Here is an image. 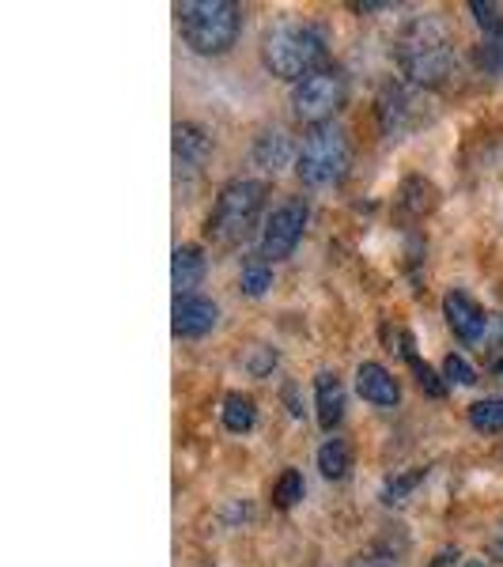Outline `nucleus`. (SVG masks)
Segmentation results:
<instances>
[{
    "label": "nucleus",
    "instance_id": "3",
    "mask_svg": "<svg viewBox=\"0 0 503 567\" xmlns=\"http://www.w3.org/2000/svg\"><path fill=\"white\" fill-rule=\"evenodd\" d=\"M243 27V12L232 0H186L178 4V31L186 45L194 53H205V58H216V53H227L239 39Z\"/></svg>",
    "mask_w": 503,
    "mask_h": 567
},
{
    "label": "nucleus",
    "instance_id": "11",
    "mask_svg": "<svg viewBox=\"0 0 503 567\" xmlns=\"http://www.w3.org/2000/svg\"><path fill=\"white\" fill-rule=\"evenodd\" d=\"M213 155V141L197 125H175V163L178 175H197Z\"/></svg>",
    "mask_w": 503,
    "mask_h": 567
},
{
    "label": "nucleus",
    "instance_id": "25",
    "mask_svg": "<svg viewBox=\"0 0 503 567\" xmlns=\"http://www.w3.org/2000/svg\"><path fill=\"white\" fill-rule=\"evenodd\" d=\"M503 349V315H489V326H484L481 337V352H496Z\"/></svg>",
    "mask_w": 503,
    "mask_h": 567
},
{
    "label": "nucleus",
    "instance_id": "14",
    "mask_svg": "<svg viewBox=\"0 0 503 567\" xmlns=\"http://www.w3.org/2000/svg\"><path fill=\"white\" fill-rule=\"evenodd\" d=\"M254 159H258V167L265 171H285L288 167V159H291V141H288V133H280V130H269V133H261L258 136V144H254Z\"/></svg>",
    "mask_w": 503,
    "mask_h": 567
},
{
    "label": "nucleus",
    "instance_id": "30",
    "mask_svg": "<svg viewBox=\"0 0 503 567\" xmlns=\"http://www.w3.org/2000/svg\"><path fill=\"white\" fill-rule=\"evenodd\" d=\"M496 371H500V374H503V360H496Z\"/></svg>",
    "mask_w": 503,
    "mask_h": 567
},
{
    "label": "nucleus",
    "instance_id": "23",
    "mask_svg": "<svg viewBox=\"0 0 503 567\" xmlns=\"http://www.w3.org/2000/svg\"><path fill=\"white\" fill-rule=\"evenodd\" d=\"M478 65L484 72H492V76H503V39L500 42L484 39V45H478Z\"/></svg>",
    "mask_w": 503,
    "mask_h": 567
},
{
    "label": "nucleus",
    "instance_id": "15",
    "mask_svg": "<svg viewBox=\"0 0 503 567\" xmlns=\"http://www.w3.org/2000/svg\"><path fill=\"white\" fill-rule=\"evenodd\" d=\"M318 470H322V477L326 481H341V477H349V470H352V451H349V443L345 439H326L322 443V451H318Z\"/></svg>",
    "mask_w": 503,
    "mask_h": 567
},
{
    "label": "nucleus",
    "instance_id": "7",
    "mask_svg": "<svg viewBox=\"0 0 503 567\" xmlns=\"http://www.w3.org/2000/svg\"><path fill=\"white\" fill-rule=\"evenodd\" d=\"M307 227V205L299 197H288L280 208H273V216L265 219L261 231V258L265 261H285L291 258V250L304 239Z\"/></svg>",
    "mask_w": 503,
    "mask_h": 567
},
{
    "label": "nucleus",
    "instance_id": "6",
    "mask_svg": "<svg viewBox=\"0 0 503 567\" xmlns=\"http://www.w3.org/2000/svg\"><path fill=\"white\" fill-rule=\"evenodd\" d=\"M345 95H349L345 72L333 65H322L291 87V110H296L299 122L310 125V130H318V125L333 122V114L345 106Z\"/></svg>",
    "mask_w": 503,
    "mask_h": 567
},
{
    "label": "nucleus",
    "instance_id": "19",
    "mask_svg": "<svg viewBox=\"0 0 503 567\" xmlns=\"http://www.w3.org/2000/svg\"><path fill=\"white\" fill-rule=\"evenodd\" d=\"M304 492H307L304 473H299V470H285V473H280V481L273 484V503H277L280 511H288V507H296V503L304 499Z\"/></svg>",
    "mask_w": 503,
    "mask_h": 567
},
{
    "label": "nucleus",
    "instance_id": "21",
    "mask_svg": "<svg viewBox=\"0 0 503 567\" xmlns=\"http://www.w3.org/2000/svg\"><path fill=\"white\" fill-rule=\"evenodd\" d=\"M424 477H428V470H413V473H401V477H390L387 484H382V503H390V507L406 503V496H409V492H413Z\"/></svg>",
    "mask_w": 503,
    "mask_h": 567
},
{
    "label": "nucleus",
    "instance_id": "5",
    "mask_svg": "<svg viewBox=\"0 0 503 567\" xmlns=\"http://www.w3.org/2000/svg\"><path fill=\"white\" fill-rule=\"evenodd\" d=\"M349 163H352V148H349L345 130H337V125H318V130H310L304 148L296 155V175L304 186L326 189L349 175Z\"/></svg>",
    "mask_w": 503,
    "mask_h": 567
},
{
    "label": "nucleus",
    "instance_id": "18",
    "mask_svg": "<svg viewBox=\"0 0 503 567\" xmlns=\"http://www.w3.org/2000/svg\"><path fill=\"white\" fill-rule=\"evenodd\" d=\"M398 341H401V355H406L409 368H413V374H417L420 390L432 393V398H443L446 386H443V382H439V374H435L432 368H428V363H420V360H417V352H413V341H409V333H398Z\"/></svg>",
    "mask_w": 503,
    "mask_h": 567
},
{
    "label": "nucleus",
    "instance_id": "16",
    "mask_svg": "<svg viewBox=\"0 0 503 567\" xmlns=\"http://www.w3.org/2000/svg\"><path fill=\"white\" fill-rule=\"evenodd\" d=\"M254 420H258V409H254V398H246V393H227L224 401V427L235 435L250 432Z\"/></svg>",
    "mask_w": 503,
    "mask_h": 567
},
{
    "label": "nucleus",
    "instance_id": "28",
    "mask_svg": "<svg viewBox=\"0 0 503 567\" xmlns=\"http://www.w3.org/2000/svg\"><path fill=\"white\" fill-rule=\"evenodd\" d=\"M454 560H459V553H454V548H443V553H439L435 560H432V567H451Z\"/></svg>",
    "mask_w": 503,
    "mask_h": 567
},
{
    "label": "nucleus",
    "instance_id": "27",
    "mask_svg": "<svg viewBox=\"0 0 503 567\" xmlns=\"http://www.w3.org/2000/svg\"><path fill=\"white\" fill-rule=\"evenodd\" d=\"M349 567H398V560L390 553H368V556H356Z\"/></svg>",
    "mask_w": 503,
    "mask_h": 567
},
{
    "label": "nucleus",
    "instance_id": "24",
    "mask_svg": "<svg viewBox=\"0 0 503 567\" xmlns=\"http://www.w3.org/2000/svg\"><path fill=\"white\" fill-rule=\"evenodd\" d=\"M443 374H446L451 382H459V386H473V382H478V371H473L470 363L462 360V355H446Z\"/></svg>",
    "mask_w": 503,
    "mask_h": 567
},
{
    "label": "nucleus",
    "instance_id": "17",
    "mask_svg": "<svg viewBox=\"0 0 503 567\" xmlns=\"http://www.w3.org/2000/svg\"><path fill=\"white\" fill-rule=\"evenodd\" d=\"M239 284H243V291L250 299H261L265 291L273 288V265L261 258V254H254V258H246L243 261V277H239Z\"/></svg>",
    "mask_w": 503,
    "mask_h": 567
},
{
    "label": "nucleus",
    "instance_id": "29",
    "mask_svg": "<svg viewBox=\"0 0 503 567\" xmlns=\"http://www.w3.org/2000/svg\"><path fill=\"white\" fill-rule=\"evenodd\" d=\"M465 567H484L481 560H470V564H465Z\"/></svg>",
    "mask_w": 503,
    "mask_h": 567
},
{
    "label": "nucleus",
    "instance_id": "4",
    "mask_svg": "<svg viewBox=\"0 0 503 567\" xmlns=\"http://www.w3.org/2000/svg\"><path fill=\"white\" fill-rule=\"evenodd\" d=\"M261 208H265V182L258 178L227 182L213 205V216H208V235L219 246H239L258 227Z\"/></svg>",
    "mask_w": 503,
    "mask_h": 567
},
{
    "label": "nucleus",
    "instance_id": "10",
    "mask_svg": "<svg viewBox=\"0 0 503 567\" xmlns=\"http://www.w3.org/2000/svg\"><path fill=\"white\" fill-rule=\"evenodd\" d=\"M356 390H360L363 401H371V405H379V409H394L401 398L398 379L382 368V363H360V368H356Z\"/></svg>",
    "mask_w": 503,
    "mask_h": 567
},
{
    "label": "nucleus",
    "instance_id": "22",
    "mask_svg": "<svg viewBox=\"0 0 503 567\" xmlns=\"http://www.w3.org/2000/svg\"><path fill=\"white\" fill-rule=\"evenodd\" d=\"M470 12L478 16L484 39H489V42H500L503 39V16H500L496 4H484V0H470Z\"/></svg>",
    "mask_w": 503,
    "mask_h": 567
},
{
    "label": "nucleus",
    "instance_id": "2",
    "mask_svg": "<svg viewBox=\"0 0 503 567\" xmlns=\"http://www.w3.org/2000/svg\"><path fill=\"white\" fill-rule=\"evenodd\" d=\"M261 61H265V69H269L273 76L299 84L304 76L322 69L326 39H322V31H318V27H310V23H280L277 31L265 34Z\"/></svg>",
    "mask_w": 503,
    "mask_h": 567
},
{
    "label": "nucleus",
    "instance_id": "8",
    "mask_svg": "<svg viewBox=\"0 0 503 567\" xmlns=\"http://www.w3.org/2000/svg\"><path fill=\"white\" fill-rule=\"evenodd\" d=\"M443 315H446V326L454 329V337L465 344H481L484 337V326H489V315L473 303L465 291H446L443 299Z\"/></svg>",
    "mask_w": 503,
    "mask_h": 567
},
{
    "label": "nucleus",
    "instance_id": "26",
    "mask_svg": "<svg viewBox=\"0 0 503 567\" xmlns=\"http://www.w3.org/2000/svg\"><path fill=\"white\" fill-rule=\"evenodd\" d=\"M273 368H277V352H273V349H258V352H254L250 371L258 374V379H261V374H269Z\"/></svg>",
    "mask_w": 503,
    "mask_h": 567
},
{
    "label": "nucleus",
    "instance_id": "12",
    "mask_svg": "<svg viewBox=\"0 0 503 567\" xmlns=\"http://www.w3.org/2000/svg\"><path fill=\"white\" fill-rule=\"evenodd\" d=\"M315 409H318V424H322L326 432H333V427L341 424V416H345V386H341V379H337L333 371H322L315 379Z\"/></svg>",
    "mask_w": 503,
    "mask_h": 567
},
{
    "label": "nucleus",
    "instance_id": "13",
    "mask_svg": "<svg viewBox=\"0 0 503 567\" xmlns=\"http://www.w3.org/2000/svg\"><path fill=\"white\" fill-rule=\"evenodd\" d=\"M205 280V254L201 246L186 243L175 250V261H171V284H175L178 296H197V284Z\"/></svg>",
    "mask_w": 503,
    "mask_h": 567
},
{
    "label": "nucleus",
    "instance_id": "1",
    "mask_svg": "<svg viewBox=\"0 0 503 567\" xmlns=\"http://www.w3.org/2000/svg\"><path fill=\"white\" fill-rule=\"evenodd\" d=\"M398 69L406 72L413 84L439 87L446 76L454 72V50H451V34L435 16L413 20L401 31V39L394 45Z\"/></svg>",
    "mask_w": 503,
    "mask_h": 567
},
{
    "label": "nucleus",
    "instance_id": "20",
    "mask_svg": "<svg viewBox=\"0 0 503 567\" xmlns=\"http://www.w3.org/2000/svg\"><path fill=\"white\" fill-rule=\"evenodd\" d=\"M470 424L478 432H503V398H489V401H478L470 409Z\"/></svg>",
    "mask_w": 503,
    "mask_h": 567
},
{
    "label": "nucleus",
    "instance_id": "9",
    "mask_svg": "<svg viewBox=\"0 0 503 567\" xmlns=\"http://www.w3.org/2000/svg\"><path fill=\"white\" fill-rule=\"evenodd\" d=\"M171 318H175V337H205L216 326L219 310L205 296H175Z\"/></svg>",
    "mask_w": 503,
    "mask_h": 567
}]
</instances>
